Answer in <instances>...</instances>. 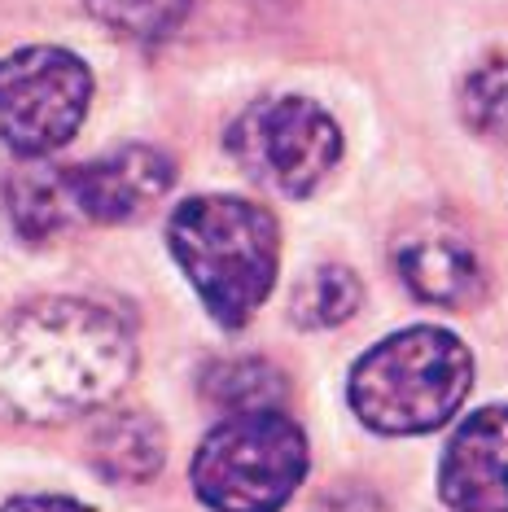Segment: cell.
I'll return each instance as SVG.
<instances>
[{
  "label": "cell",
  "mask_w": 508,
  "mask_h": 512,
  "mask_svg": "<svg viewBox=\"0 0 508 512\" xmlns=\"http://www.w3.org/2000/svg\"><path fill=\"white\" fill-rule=\"evenodd\" d=\"M132 372L136 337L101 302L36 298L0 320V421H75L106 407Z\"/></svg>",
  "instance_id": "1"
},
{
  "label": "cell",
  "mask_w": 508,
  "mask_h": 512,
  "mask_svg": "<svg viewBox=\"0 0 508 512\" xmlns=\"http://www.w3.org/2000/svg\"><path fill=\"white\" fill-rule=\"evenodd\" d=\"M167 246L180 272L198 289L202 307L224 329H241L272 294L281 237L263 206L233 193L180 202L167 219Z\"/></svg>",
  "instance_id": "2"
},
{
  "label": "cell",
  "mask_w": 508,
  "mask_h": 512,
  "mask_svg": "<svg viewBox=\"0 0 508 512\" xmlns=\"http://www.w3.org/2000/svg\"><path fill=\"white\" fill-rule=\"evenodd\" d=\"M473 386V355L456 333L417 324L377 342L351 368V407L377 434H430L460 412Z\"/></svg>",
  "instance_id": "3"
},
{
  "label": "cell",
  "mask_w": 508,
  "mask_h": 512,
  "mask_svg": "<svg viewBox=\"0 0 508 512\" xmlns=\"http://www.w3.org/2000/svg\"><path fill=\"white\" fill-rule=\"evenodd\" d=\"M307 473V438L285 412H233L202 438L193 491L211 512H281Z\"/></svg>",
  "instance_id": "4"
},
{
  "label": "cell",
  "mask_w": 508,
  "mask_h": 512,
  "mask_svg": "<svg viewBox=\"0 0 508 512\" xmlns=\"http://www.w3.org/2000/svg\"><path fill=\"white\" fill-rule=\"evenodd\" d=\"M228 154L263 189L281 197H307L338 167L342 132L316 101L268 97L228 127Z\"/></svg>",
  "instance_id": "5"
},
{
  "label": "cell",
  "mask_w": 508,
  "mask_h": 512,
  "mask_svg": "<svg viewBox=\"0 0 508 512\" xmlns=\"http://www.w3.org/2000/svg\"><path fill=\"white\" fill-rule=\"evenodd\" d=\"M92 71L71 49L31 44L0 62V141L18 158H44L84 127Z\"/></svg>",
  "instance_id": "6"
},
{
  "label": "cell",
  "mask_w": 508,
  "mask_h": 512,
  "mask_svg": "<svg viewBox=\"0 0 508 512\" xmlns=\"http://www.w3.org/2000/svg\"><path fill=\"white\" fill-rule=\"evenodd\" d=\"M79 215L92 224H132L158 206L176 184V167L154 145H119L71 167Z\"/></svg>",
  "instance_id": "7"
},
{
  "label": "cell",
  "mask_w": 508,
  "mask_h": 512,
  "mask_svg": "<svg viewBox=\"0 0 508 512\" xmlns=\"http://www.w3.org/2000/svg\"><path fill=\"white\" fill-rule=\"evenodd\" d=\"M438 495L452 512H508V407H482L452 434Z\"/></svg>",
  "instance_id": "8"
},
{
  "label": "cell",
  "mask_w": 508,
  "mask_h": 512,
  "mask_svg": "<svg viewBox=\"0 0 508 512\" xmlns=\"http://www.w3.org/2000/svg\"><path fill=\"white\" fill-rule=\"evenodd\" d=\"M395 267L403 285L434 307H465L482 289V272L473 250L452 232H417L395 246Z\"/></svg>",
  "instance_id": "9"
},
{
  "label": "cell",
  "mask_w": 508,
  "mask_h": 512,
  "mask_svg": "<svg viewBox=\"0 0 508 512\" xmlns=\"http://www.w3.org/2000/svg\"><path fill=\"white\" fill-rule=\"evenodd\" d=\"M5 215L27 241H49L57 232L79 224V202L71 167H49L44 158H22L5 176Z\"/></svg>",
  "instance_id": "10"
},
{
  "label": "cell",
  "mask_w": 508,
  "mask_h": 512,
  "mask_svg": "<svg viewBox=\"0 0 508 512\" xmlns=\"http://www.w3.org/2000/svg\"><path fill=\"white\" fill-rule=\"evenodd\" d=\"M167 438L149 412H110L88 429V460L106 482L141 486L163 469Z\"/></svg>",
  "instance_id": "11"
},
{
  "label": "cell",
  "mask_w": 508,
  "mask_h": 512,
  "mask_svg": "<svg viewBox=\"0 0 508 512\" xmlns=\"http://www.w3.org/2000/svg\"><path fill=\"white\" fill-rule=\"evenodd\" d=\"M206 403L233 412H263L285 399V372L272 368L268 359H219L202 372Z\"/></svg>",
  "instance_id": "12"
},
{
  "label": "cell",
  "mask_w": 508,
  "mask_h": 512,
  "mask_svg": "<svg viewBox=\"0 0 508 512\" xmlns=\"http://www.w3.org/2000/svg\"><path fill=\"white\" fill-rule=\"evenodd\" d=\"M364 289L360 276L351 267L325 263V267H311L303 281L294 285L290 294V320L298 329H333V324H346L360 311Z\"/></svg>",
  "instance_id": "13"
},
{
  "label": "cell",
  "mask_w": 508,
  "mask_h": 512,
  "mask_svg": "<svg viewBox=\"0 0 508 512\" xmlns=\"http://www.w3.org/2000/svg\"><path fill=\"white\" fill-rule=\"evenodd\" d=\"M88 9L114 36L136 44H158L184 27L193 0H88Z\"/></svg>",
  "instance_id": "14"
},
{
  "label": "cell",
  "mask_w": 508,
  "mask_h": 512,
  "mask_svg": "<svg viewBox=\"0 0 508 512\" xmlns=\"http://www.w3.org/2000/svg\"><path fill=\"white\" fill-rule=\"evenodd\" d=\"M460 114L478 136L508 141V53H491L460 84Z\"/></svg>",
  "instance_id": "15"
},
{
  "label": "cell",
  "mask_w": 508,
  "mask_h": 512,
  "mask_svg": "<svg viewBox=\"0 0 508 512\" xmlns=\"http://www.w3.org/2000/svg\"><path fill=\"white\" fill-rule=\"evenodd\" d=\"M0 512H92V508L79 504V499H66V495H18Z\"/></svg>",
  "instance_id": "16"
}]
</instances>
